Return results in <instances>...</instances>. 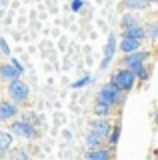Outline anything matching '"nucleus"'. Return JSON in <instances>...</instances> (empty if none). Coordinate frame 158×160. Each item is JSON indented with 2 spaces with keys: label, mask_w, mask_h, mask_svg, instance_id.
<instances>
[{
  "label": "nucleus",
  "mask_w": 158,
  "mask_h": 160,
  "mask_svg": "<svg viewBox=\"0 0 158 160\" xmlns=\"http://www.w3.org/2000/svg\"><path fill=\"white\" fill-rule=\"evenodd\" d=\"M122 94L114 84H104V86L100 88V92H98V102L100 104H108V106H114V104H118L122 100Z\"/></svg>",
  "instance_id": "1"
},
{
  "label": "nucleus",
  "mask_w": 158,
  "mask_h": 160,
  "mask_svg": "<svg viewBox=\"0 0 158 160\" xmlns=\"http://www.w3.org/2000/svg\"><path fill=\"white\" fill-rule=\"evenodd\" d=\"M134 82H136L134 74H132L130 70H126V68L118 70L114 76H112V84H114V86L120 90V92H126V90H130L132 86H134Z\"/></svg>",
  "instance_id": "2"
},
{
  "label": "nucleus",
  "mask_w": 158,
  "mask_h": 160,
  "mask_svg": "<svg viewBox=\"0 0 158 160\" xmlns=\"http://www.w3.org/2000/svg\"><path fill=\"white\" fill-rule=\"evenodd\" d=\"M8 94H10V98L14 102H26L28 100V94H30V88H28V84H24L20 78L10 82V86H8Z\"/></svg>",
  "instance_id": "3"
},
{
  "label": "nucleus",
  "mask_w": 158,
  "mask_h": 160,
  "mask_svg": "<svg viewBox=\"0 0 158 160\" xmlns=\"http://www.w3.org/2000/svg\"><path fill=\"white\" fill-rule=\"evenodd\" d=\"M148 56L150 54L146 52V50H138V52H134V54H128V56H124V66H126V70H132V68H136V66H144V62L148 60Z\"/></svg>",
  "instance_id": "4"
},
{
  "label": "nucleus",
  "mask_w": 158,
  "mask_h": 160,
  "mask_svg": "<svg viewBox=\"0 0 158 160\" xmlns=\"http://www.w3.org/2000/svg\"><path fill=\"white\" fill-rule=\"evenodd\" d=\"M12 132L16 134V136H20V138H26V140L36 138V130H34V126L28 124V122H14L12 124Z\"/></svg>",
  "instance_id": "5"
},
{
  "label": "nucleus",
  "mask_w": 158,
  "mask_h": 160,
  "mask_svg": "<svg viewBox=\"0 0 158 160\" xmlns=\"http://www.w3.org/2000/svg\"><path fill=\"white\" fill-rule=\"evenodd\" d=\"M110 132H112V124L108 122V120H96V122H92V134L100 136L102 140L108 138Z\"/></svg>",
  "instance_id": "6"
},
{
  "label": "nucleus",
  "mask_w": 158,
  "mask_h": 160,
  "mask_svg": "<svg viewBox=\"0 0 158 160\" xmlns=\"http://www.w3.org/2000/svg\"><path fill=\"white\" fill-rule=\"evenodd\" d=\"M20 78V72L12 66V64H2L0 66V80L2 82H14Z\"/></svg>",
  "instance_id": "7"
},
{
  "label": "nucleus",
  "mask_w": 158,
  "mask_h": 160,
  "mask_svg": "<svg viewBox=\"0 0 158 160\" xmlns=\"http://www.w3.org/2000/svg\"><path fill=\"white\" fill-rule=\"evenodd\" d=\"M114 48H116V38H114V34H110V36H108V44L104 48V60H102V64H100L102 70L108 68V64H110V60H112V54H114Z\"/></svg>",
  "instance_id": "8"
},
{
  "label": "nucleus",
  "mask_w": 158,
  "mask_h": 160,
  "mask_svg": "<svg viewBox=\"0 0 158 160\" xmlns=\"http://www.w3.org/2000/svg\"><path fill=\"white\" fill-rule=\"evenodd\" d=\"M144 36H146V30L142 28V26H138V24H134V26H130V28H124V38H128V40L142 42Z\"/></svg>",
  "instance_id": "9"
},
{
  "label": "nucleus",
  "mask_w": 158,
  "mask_h": 160,
  "mask_svg": "<svg viewBox=\"0 0 158 160\" xmlns=\"http://www.w3.org/2000/svg\"><path fill=\"white\" fill-rule=\"evenodd\" d=\"M16 114H18L16 104L6 102V100H2V102H0V120H8V118L16 116Z\"/></svg>",
  "instance_id": "10"
},
{
  "label": "nucleus",
  "mask_w": 158,
  "mask_h": 160,
  "mask_svg": "<svg viewBox=\"0 0 158 160\" xmlns=\"http://www.w3.org/2000/svg\"><path fill=\"white\" fill-rule=\"evenodd\" d=\"M124 52V56H128V54H134L140 50V42H136V40H128V38H122V42H120V46H118Z\"/></svg>",
  "instance_id": "11"
},
{
  "label": "nucleus",
  "mask_w": 158,
  "mask_h": 160,
  "mask_svg": "<svg viewBox=\"0 0 158 160\" xmlns=\"http://www.w3.org/2000/svg\"><path fill=\"white\" fill-rule=\"evenodd\" d=\"M112 156V152L108 148H98V150H90V152L86 154L88 160H108Z\"/></svg>",
  "instance_id": "12"
},
{
  "label": "nucleus",
  "mask_w": 158,
  "mask_h": 160,
  "mask_svg": "<svg viewBox=\"0 0 158 160\" xmlns=\"http://www.w3.org/2000/svg\"><path fill=\"white\" fill-rule=\"evenodd\" d=\"M8 160H30V154L24 148H10L8 150Z\"/></svg>",
  "instance_id": "13"
},
{
  "label": "nucleus",
  "mask_w": 158,
  "mask_h": 160,
  "mask_svg": "<svg viewBox=\"0 0 158 160\" xmlns=\"http://www.w3.org/2000/svg\"><path fill=\"white\" fill-rule=\"evenodd\" d=\"M10 148H12V136L8 132H2V130H0V152L6 154Z\"/></svg>",
  "instance_id": "14"
},
{
  "label": "nucleus",
  "mask_w": 158,
  "mask_h": 160,
  "mask_svg": "<svg viewBox=\"0 0 158 160\" xmlns=\"http://www.w3.org/2000/svg\"><path fill=\"white\" fill-rule=\"evenodd\" d=\"M94 114H96V116H102V118H108V116L112 114V106L96 102V106H94Z\"/></svg>",
  "instance_id": "15"
},
{
  "label": "nucleus",
  "mask_w": 158,
  "mask_h": 160,
  "mask_svg": "<svg viewBox=\"0 0 158 160\" xmlns=\"http://www.w3.org/2000/svg\"><path fill=\"white\" fill-rule=\"evenodd\" d=\"M86 146H88V148H92V150H98V148L102 146V138L90 132V134L86 136Z\"/></svg>",
  "instance_id": "16"
},
{
  "label": "nucleus",
  "mask_w": 158,
  "mask_h": 160,
  "mask_svg": "<svg viewBox=\"0 0 158 160\" xmlns=\"http://www.w3.org/2000/svg\"><path fill=\"white\" fill-rule=\"evenodd\" d=\"M130 72L134 74V78H140V80H146L148 76H150V72H148L146 66H136V68H132Z\"/></svg>",
  "instance_id": "17"
},
{
  "label": "nucleus",
  "mask_w": 158,
  "mask_h": 160,
  "mask_svg": "<svg viewBox=\"0 0 158 160\" xmlns=\"http://www.w3.org/2000/svg\"><path fill=\"white\" fill-rule=\"evenodd\" d=\"M118 138H120V126L116 124V126L112 128V132L108 134V142H110V146H116V144H118Z\"/></svg>",
  "instance_id": "18"
},
{
  "label": "nucleus",
  "mask_w": 158,
  "mask_h": 160,
  "mask_svg": "<svg viewBox=\"0 0 158 160\" xmlns=\"http://www.w3.org/2000/svg\"><path fill=\"white\" fill-rule=\"evenodd\" d=\"M90 82H92V78H90V76H84L82 80H76V82H72L70 88H82V86H86V84H90Z\"/></svg>",
  "instance_id": "19"
},
{
  "label": "nucleus",
  "mask_w": 158,
  "mask_h": 160,
  "mask_svg": "<svg viewBox=\"0 0 158 160\" xmlns=\"http://www.w3.org/2000/svg\"><path fill=\"white\" fill-rule=\"evenodd\" d=\"M122 24H124V28H130L136 24V18L132 16V14H126V16H122Z\"/></svg>",
  "instance_id": "20"
},
{
  "label": "nucleus",
  "mask_w": 158,
  "mask_h": 160,
  "mask_svg": "<svg viewBox=\"0 0 158 160\" xmlns=\"http://www.w3.org/2000/svg\"><path fill=\"white\" fill-rule=\"evenodd\" d=\"M148 30H150V32H148V34H150V38L152 40H158V24H150V28H148Z\"/></svg>",
  "instance_id": "21"
},
{
  "label": "nucleus",
  "mask_w": 158,
  "mask_h": 160,
  "mask_svg": "<svg viewBox=\"0 0 158 160\" xmlns=\"http://www.w3.org/2000/svg\"><path fill=\"white\" fill-rule=\"evenodd\" d=\"M126 6L128 8H144V6H148V2H126Z\"/></svg>",
  "instance_id": "22"
},
{
  "label": "nucleus",
  "mask_w": 158,
  "mask_h": 160,
  "mask_svg": "<svg viewBox=\"0 0 158 160\" xmlns=\"http://www.w3.org/2000/svg\"><path fill=\"white\" fill-rule=\"evenodd\" d=\"M82 6H84V2H80V0H74V2L70 4V8L74 10V12H78V10H80Z\"/></svg>",
  "instance_id": "23"
},
{
  "label": "nucleus",
  "mask_w": 158,
  "mask_h": 160,
  "mask_svg": "<svg viewBox=\"0 0 158 160\" xmlns=\"http://www.w3.org/2000/svg\"><path fill=\"white\" fill-rule=\"evenodd\" d=\"M10 64H12V66H14V68H16V70H18V72H20V74L24 72V68H22V64H20V62H18V60H16V58H12V60H10Z\"/></svg>",
  "instance_id": "24"
},
{
  "label": "nucleus",
  "mask_w": 158,
  "mask_h": 160,
  "mask_svg": "<svg viewBox=\"0 0 158 160\" xmlns=\"http://www.w3.org/2000/svg\"><path fill=\"white\" fill-rule=\"evenodd\" d=\"M0 52H4V54H8V52H10V48L6 46V40H4V38L0 40Z\"/></svg>",
  "instance_id": "25"
}]
</instances>
